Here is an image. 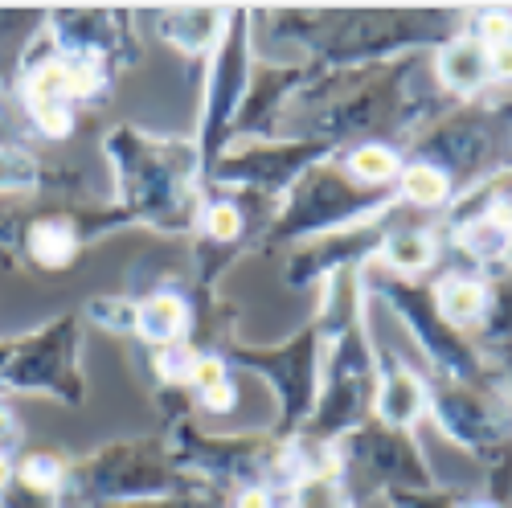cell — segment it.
I'll list each match as a JSON object with an SVG mask.
<instances>
[{
    "instance_id": "cell-29",
    "label": "cell",
    "mask_w": 512,
    "mask_h": 508,
    "mask_svg": "<svg viewBox=\"0 0 512 508\" xmlns=\"http://www.w3.org/2000/svg\"><path fill=\"white\" fill-rule=\"evenodd\" d=\"M508 41H512V13H508Z\"/></svg>"
},
{
    "instance_id": "cell-23",
    "label": "cell",
    "mask_w": 512,
    "mask_h": 508,
    "mask_svg": "<svg viewBox=\"0 0 512 508\" xmlns=\"http://www.w3.org/2000/svg\"><path fill=\"white\" fill-rule=\"evenodd\" d=\"M70 250H74L70 234H62V230H41V238H37V254H41L46 263H62Z\"/></svg>"
},
{
    "instance_id": "cell-20",
    "label": "cell",
    "mask_w": 512,
    "mask_h": 508,
    "mask_svg": "<svg viewBox=\"0 0 512 508\" xmlns=\"http://www.w3.org/2000/svg\"><path fill=\"white\" fill-rule=\"evenodd\" d=\"M390 504L394 508H455L459 500H455V492H431V488H394V496H390Z\"/></svg>"
},
{
    "instance_id": "cell-26",
    "label": "cell",
    "mask_w": 512,
    "mask_h": 508,
    "mask_svg": "<svg viewBox=\"0 0 512 508\" xmlns=\"http://www.w3.org/2000/svg\"><path fill=\"white\" fill-rule=\"evenodd\" d=\"M201 406H205V410H213V414L234 410V386L226 381V386H218V390H205V394H201Z\"/></svg>"
},
{
    "instance_id": "cell-5",
    "label": "cell",
    "mask_w": 512,
    "mask_h": 508,
    "mask_svg": "<svg viewBox=\"0 0 512 508\" xmlns=\"http://www.w3.org/2000/svg\"><path fill=\"white\" fill-rule=\"evenodd\" d=\"M349 455L357 463H369V472L381 476V480H390L394 488H426L431 484V476H426L422 468V459L414 451V443L394 431V427H369V431H357L349 439Z\"/></svg>"
},
{
    "instance_id": "cell-1",
    "label": "cell",
    "mask_w": 512,
    "mask_h": 508,
    "mask_svg": "<svg viewBox=\"0 0 512 508\" xmlns=\"http://www.w3.org/2000/svg\"><path fill=\"white\" fill-rule=\"evenodd\" d=\"M418 164H431L451 181V189H476L496 173L512 168V103L463 107L443 119L431 136L418 144Z\"/></svg>"
},
{
    "instance_id": "cell-22",
    "label": "cell",
    "mask_w": 512,
    "mask_h": 508,
    "mask_svg": "<svg viewBox=\"0 0 512 508\" xmlns=\"http://www.w3.org/2000/svg\"><path fill=\"white\" fill-rule=\"evenodd\" d=\"M226 361L222 357H197V369H193V386L205 394V390H218L226 386Z\"/></svg>"
},
{
    "instance_id": "cell-13",
    "label": "cell",
    "mask_w": 512,
    "mask_h": 508,
    "mask_svg": "<svg viewBox=\"0 0 512 508\" xmlns=\"http://www.w3.org/2000/svg\"><path fill=\"white\" fill-rule=\"evenodd\" d=\"M484 341L492 345V357H508L512 353V267L500 271L496 287L488 291V308H484Z\"/></svg>"
},
{
    "instance_id": "cell-21",
    "label": "cell",
    "mask_w": 512,
    "mask_h": 508,
    "mask_svg": "<svg viewBox=\"0 0 512 508\" xmlns=\"http://www.w3.org/2000/svg\"><path fill=\"white\" fill-rule=\"evenodd\" d=\"M472 37H480L484 46H500V41H508V13H476L472 17Z\"/></svg>"
},
{
    "instance_id": "cell-24",
    "label": "cell",
    "mask_w": 512,
    "mask_h": 508,
    "mask_svg": "<svg viewBox=\"0 0 512 508\" xmlns=\"http://www.w3.org/2000/svg\"><path fill=\"white\" fill-rule=\"evenodd\" d=\"M58 476H62V468H58V459H50V455L25 463V480H29V484H54Z\"/></svg>"
},
{
    "instance_id": "cell-11",
    "label": "cell",
    "mask_w": 512,
    "mask_h": 508,
    "mask_svg": "<svg viewBox=\"0 0 512 508\" xmlns=\"http://www.w3.org/2000/svg\"><path fill=\"white\" fill-rule=\"evenodd\" d=\"M455 242L463 246V254L480 267H504L508 254H512V230H504L492 218H467L455 226Z\"/></svg>"
},
{
    "instance_id": "cell-19",
    "label": "cell",
    "mask_w": 512,
    "mask_h": 508,
    "mask_svg": "<svg viewBox=\"0 0 512 508\" xmlns=\"http://www.w3.org/2000/svg\"><path fill=\"white\" fill-rule=\"evenodd\" d=\"M205 234L213 242H234L242 234V214H238V205L234 201H213L205 209Z\"/></svg>"
},
{
    "instance_id": "cell-12",
    "label": "cell",
    "mask_w": 512,
    "mask_h": 508,
    "mask_svg": "<svg viewBox=\"0 0 512 508\" xmlns=\"http://www.w3.org/2000/svg\"><path fill=\"white\" fill-rule=\"evenodd\" d=\"M185 324H189V308H185L181 295H173V291L148 295V300L136 308L140 336H148V341H156V345H177Z\"/></svg>"
},
{
    "instance_id": "cell-4",
    "label": "cell",
    "mask_w": 512,
    "mask_h": 508,
    "mask_svg": "<svg viewBox=\"0 0 512 508\" xmlns=\"http://www.w3.org/2000/svg\"><path fill=\"white\" fill-rule=\"evenodd\" d=\"M238 361L267 373L279 394H283V422H279V435H291V427L300 422L312 402H316V332L308 328L304 336H295L291 345L275 349V353H246L238 349Z\"/></svg>"
},
{
    "instance_id": "cell-3",
    "label": "cell",
    "mask_w": 512,
    "mask_h": 508,
    "mask_svg": "<svg viewBox=\"0 0 512 508\" xmlns=\"http://www.w3.org/2000/svg\"><path fill=\"white\" fill-rule=\"evenodd\" d=\"M386 201H398V197L369 189V185H353L340 173H320L304 189H295L275 234L295 238V234H312V230H324V226H336V222H353V218H365V214H373V209H381Z\"/></svg>"
},
{
    "instance_id": "cell-17",
    "label": "cell",
    "mask_w": 512,
    "mask_h": 508,
    "mask_svg": "<svg viewBox=\"0 0 512 508\" xmlns=\"http://www.w3.org/2000/svg\"><path fill=\"white\" fill-rule=\"evenodd\" d=\"M381 250H386V263L394 271H422L435 259V238L422 234V230H402V234H390L381 242Z\"/></svg>"
},
{
    "instance_id": "cell-16",
    "label": "cell",
    "mask_w": 512,
    "mask_h": 508,
    "mask_svg": "<svg viewBox=\"0 0 512 508\" xmlns=\"http://www.w3.org/2000/svg\"><path fill=\"white\" fill-rule=\"evenodd\" d=\"M349 173L361 181V185H386L394 177H402V160L390 144H361L353 156H349Z\"/></svg>"
},
{
    "instance_id": "cell-8",
    "label": "cell",
    "mask_w": 512,
    "mask_h": 508,
    "mask_svg": "<svg viewBox=\"0 0 512 508\" xmlns=\"http://www.w3.org/2000/svg\"><path fill=\"white\" fill-rule=\"evenodd\" d=\"M324 152V144H300V148H283V152H267V148H254L238 160L226 164V181H246V185H279L291 173H300L304 160H316Z\"/></svg>"
},
{
    "instance_id": "cell-10",
    "label": "cell",
    "mask_w": 512,
    "mask_h": 508,
    "mask_svg": "<svg viewBox=\"0 0 512 508\" xmlns=\"http://www.w3.org/2000/svg\"><path fill=\"white\" fill-rule=\"evenodd\" d=\"M422 410H426V386L410 369H390L386 381H381V394H377L381 422L394 427V431H406Z\"/></svg>"
},
{
    "instance_id": "cell-6",
    "label": "cell",
    "mask_w": 512,
    "mask_h": 508,
    "mask_svg": "<svg viewBox=\"0 0 512 508\" xmlns=\"http://www.w3.org/2000/svg\"><path fill=\"white\" fill-rule=\"evenodd\" d=\"M230 33L222 37V54L218 66H213V91H209V123H205V152L218 148L222 140V127L234 119V107L242 99L246 87V17H230L226 21Z\"/></svg>"
},
{
    "instance_id": "cell-25",
    "label": "cell",
    "mask_w": 512,
    "mask_h": 508,
    "mask_svg": "<svg viewBox=\"0 0 512 508\" xmlns=\"http://www.w3.org/2000/svg\"><path fill=\"white\" fill-rule=\"evenodd\" d=\"M488 70L496 82H512V41H500L488 50Z\"/></svg>"
},
{
    "instance_id": "cell-27",
    "label": "cell",
    "mask_w": 512,
    "mask_h": 508,
    "mask_svg": "<svg viewBox=\"0 0 512 508\" xmlns=\"http://www.w3.org/2000/svg\"><path fill=\"white\" fill-rule=\"evenodd\" d=\"M234 508H275V504H271V496H267L263 488H246V492L234 500Z\"/></svg>"
},
{
    "instance_id": "cell-2",
    "label": "cell",
    "mask_w": 512,
    "mask_h": 508,
    "mask_svg": "<svg viewBox=\"0 0 512 508\" xmlns=\"http://www.w3.org/2000/svg\"><path fill=\"white\" fill-rule=\"evenodd\" d=\"M426 402L435 406L439 427L463 443L472 455H480L484 463H496L500 455H508V435H512V414L500 402L496 390L484 386H463V381L439 377L431 390H426Z\"/></svg>"
},
{
    "instance_id": "cell-7",
    "label": "cell",
    "mask_w": 512,
    "mask_h": 508,
    "mask_svg": "<svg viewBox=\"0 0 512 508\" xmlns=\"http://www.w3.org/2000/svg\"><path fill=\"white\" fill-rule=\"evenodd\" d=\"M439 78L443 87L455 91V95H476L492 82V70H488V46L472 33H455L443 41L439 50Z\"/></svg>"
},
{
    "instance_id": "cell-18",
    "label": "cell",
    "mask_w": 512,
    "mask_h": 508,
    "mask_svg": "<svg viewBox=\"0 0 512 508\" xmlns=\"http://www.w3.org/2000/svg\"><path fill=\"white\" fill-rule=\"evenodd\" d=\"M156 369H160V377L164 381H173V386H181V381H189L193 386V369H197V353L189 349V345H164L160 353H156Z\"/></svg>"
},
{
    "instance_id": "cell-9",
    "label": "cell",
    "mask_w": 512,
    "mask_h": 508,
    "mask_svg": "<svg viewBox=\"0 0 512 508\" xmlns=\"http://www.w3.org/2000/svg\"><path fill=\"white\" fill-rule=\"evenodd\" d=\"M435 312L443 316V324H451L455 332L459 328H472V324H480L484 320V308H488V287L480 283V279H472V275H447V279H439V287H435Z\"/></svg>"
},
{
    "instance_id": "cell-28",
    "label": "cell",
    "mask_w": 512,
    "mask_h": 508,
    "mask_svg": "<svg viewBox=\"0 0 512 508\" xmlns=\"http://www.w3.org/2000/svg\"><path fill=\"white\" fill-rule=\"evenodd\" d=\"M496 365H500V373H496V377H504V381H508V402H512V353H508V357H500Z\"/></svg>"
},
{
    "instance_id": "cell-15",
    "label": "cell",
    "mask_w": 512,
    "mask_h": 508,
    "mask_svg": "<svg viewBox=\"0 0 512 508\" xmlns=\"http://www.w3.org/2000/svg\"><path fill=\"white\" fill-rule=\"evenodd\" d=\"M222 25H226V17H222V13H197V9L164 17V33L173 37L181 50H189V54H197L201 46H209V41L218 37V29H222Z\"/></svg>"
},
{
    "instance_id": "cell-14",
    "label": "cell",
    "mask_w": 512,
    "mask_h": 508,
    "mask_svg": "<svg viewBox=\"0 0 512 508\" xmlns=\"http://www.w3.org/2000/svg\"><path fill=\"white\" fill-rule=\"evenodd\" d=\"M398 193H402V201H410V205H418V209H443V205L455 197L451 181L439 173V168L418 164V160L402 168V177H398Z\"/></svg>"
}]
</instances>
